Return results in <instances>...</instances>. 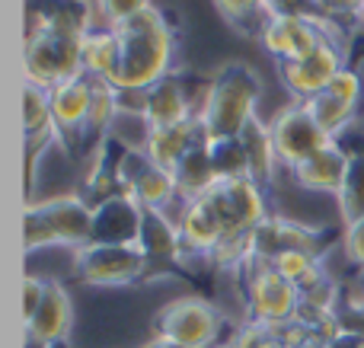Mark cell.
<instances>
[{
    "label": "cell",
    "instance_id": "obj_8",
    "mask_svg": "<svg viewBox=\"0 0 364 348\" xmlns=\"http://www.w3.org/2000/svg\"><path fill=\"white\" fill-rule=\"evenodd\" d=\"M272 141H275L278 166L284 170H297L301 163H307L314 153H320L323 147L336 144L326 131L320 128V121L310 115V109L304 102H291L288 109L272 119Z\"/></svg>",
    "mask_w": 364,
    "mask_h": 348
},
{
    "label": "cell",
    "instance_id": "obj_30",
    "mask_svg": "<svg viewBox=\"0 0 364 348\" xmlns=\"http://www.w3.org/2000/svg\"><path fill=\"white\" fill-rule=\"evenodd\" d=\"M208 151H211V160L218 166L220 179H243L250 176V163H246V151L243 141H208Z\"/></svg>",
    "mask_w": 364,
    "mask_h": 348
},
{
    "label": "cell",
    "instance_id": "obj_12",
    "mask_svg": "<svg viewBox=\"0 0 364 348\" xmlns=\"http://www.w3.org/2000/svg\"><path fill=\"white\" fill-rule=\"evenodd\" d=\"M144 227V208L128 192H115L93 205V243L134 246Z\"/></svg>",
    "mask_w": 364,
    "mask_h": 348
},
{
    "label": "cell",
    "instance_id": "obj_3",
    "mask_svg": "<svg viewBox=\"0 0 364 348\" xmlns=\"http://www.w3.org/2000/svg\"><path fill=\"white\" fill-rule=\"evenodd\" d=\"M243 300H246V323L269 326L278 330L282 323L294 320L297 304H301V291L291 285L288 278L275 272L265 259L252 256L243 268Z\"/></svg>",
    "mask_w": 364,
    "mask_h": 348
},
{
    "label": "cell",
    "instance_id": "obj_27",
    "mask_svg": "<svg viewBox=\"0 0 364 348\" xmlns=\"http://www.w3.org/2000/svg\"><path fill=\"white\" fill-rule=\"evenodd\" d=\"M336 198H339V214H342V221H346V227L364 217V147L348 153L346 183H342Z\"/></svg>",
    "mask_w": 364,
    "mask_h": 348
},
{
    "label": "cell",
    "instance_id": "obj_14",
    "mask_svg": "<svg viewBox=\"0 0 364 348\" xmlns=\"http://www.w3.org/2000/svg\"><path fill=\"white\" fill-rule=\"evenodd\" d=\"M70 323H74V307H70L68 291H64V285H58V281H48L42 307H38V313L26 323V339L36 348H55L68 339Z\"/></svg>",
    "mask_w": 364,
    "mask_h": 348
},
{
    "label": "cell",
    "instance_id": "obj_26",
    "mask_svg": "<svg viewBox=\"0 0 364 348\" xmlns=\"http://www.w3.org/2000/svg\"><path fill=\"white\" fill-rule=\"evenodd\" d=\"M269 266L275 268L282 278H288L301 294L314 291L316 285L326 281V268H323L320 256L310 253V249H284L275 259H269Z\"/></svg>",
    "mask_w": 364,
    "mask_h": 348
},
{
    "label": "cell",
    "instance_id": "obj_10",
    "mask_svg": "<svg viewBox=\"0 0 364 348\" xmlns=\"http://www.w3.org/2000/svg\"><path fill=\"white\" fill-rule=\"evenodd\" d=\"M29 205L48 224L58 246H68L77 253V249L93 243V205H87L80 195H51L45 202Z\"/></svg>",
    "mask_w": 364,
    "mask_h": 348
},
{
    "label": "cell",
    "instance_id": "obj_38",
    "mask_svg": "<svg viewBox=\"0 0 364 348\" xmlns=\"http://www.w3.org/2000/svg\"><path fill=\"white\" fill-rule=\"evenodd\" d=\"M147 348H186V345H176V342H166V339H154Z\"/></svg>",
    "mask_w": 364,
    "mask_h": 348
},
{
    "label": "cell",
    "instance_id": "obj_13",
    "mask_svg": "<svg viewBox=\"0 0 364 348\" xmlns=\"http://www.w3.org/2000/svg\"><path fill=\"white\" fill-rule=\"evenodd\" d=\"M176 227H179V240H182V253H192V256H211L214 249L224 243L227 230L220 224L218 211L208 205V198H188V202H179V217H176ZM179 253V256H182Z\"/></svg>",
    "mask_w": 364,
    "mask_h": 348
},
{
    "label": "cell",
    "instance_id": "obj_6",
    "mask_svg": "<svg viewBox=\"0 0 364 348\" xmlns=\"http://www.w3.org/2000/svg\"><path fill=\"white\" fill-rule=\"evenodd\" d=\"M151 259L141 246H112V243H90L74 253V278L93 288H122L138 281L147 272Z\"/></svg>",
    "mask_w": 364,
    "mask_h": 348
},
{
    "label": "cell",
    "instance_id": "obj_29",
    "mask_svg": "<svg viewBox=\"0 0 364 348\" xmlns=\"http://www.w3.org/2000/svg\"><path fill=\"white\" fill-rule=\"evenodd\" d=\"M214 6L220 10V16L243 36H259L265 23L262 0H214Z\"/></svg>",
    "mask_w": 364,
    "mask_h": 348
},
{
    "label": "cell",
    "instance_id": "obj_33",
    "mask_svg": "<svg viewBox=\"0 0 364 348\" xmlns=\"http://www.w3.org/2000/svg\"><path fill=\"white\" fill-rule=\"evenodd\" d=\"M326 93H333L336 99H342V102H348V106L358 109V106H361V99H364V80H361L358 70L342 67L339 74L333 77V83L326 87Z\"/></svg>",
    "mask_w": 364,
    "mask_h": 348
},
{
    "label": "cell",
    "instance_id": "obj_20",
    "mask_svg": "<svg viewBox=\"0 0 364 348\" xmlns=\"http://www.w3.org/2000/svg\"><path fill=\"white\" fill-rule=\"evenodd\" d=\"M122 112V89L112 80H93V102L87 115V131H83L80 151H96L112 131V121Z\"/></svg>",
    "mask_w": 364,
    "mask_h": 348
},
{
    "label": "cell",
    "instance_id": "obj_32",
    "mask_svg": "<svg viewBox=\"0 0 364 348\" xmlns=\"http://www.w3.org/2000/svg\"><path fill=\"white\" fill-rule=\"evenodd\" d=\"M93 6H96V19H100V26L115 29V26H122L125 19L138 16L141 10L154 6V0H93Z\"/></svg>",
    "mask_w": 364,
    "mask_h": 348
},
{
    "label": "cell",
    "instance_id": "obj_22",
    "mask_svg": "<svg viewBox=\"0 0 364 348\" xmlns=\"http://www.w3.org/2000/svg\"><path fill=\"white\" fill-rule=\"evenodd\" d=\"M173 176H176L182 202L205 195V192L211 189L214 183H218L220 176H218V166H214V160H211V151H208V141L195 144L192 151H188L186 157L179 160V166L173 170Z\"/></svg>",
    "mask_w": 364,
    "mask_h": 348
},
{
    "label": "cell",
    "instance_id": "obj_9",
    "mask_svg": "<svg viewBox=\"0 0 364 348\" xmlns=\"http://www.w3.org/2000/svg\"><path fill=\"white\" fill-rule=\"evenodd\" d=\"M346 42H323L316 51H310L307 58L297 61H282L278 64V77H282L284 89L294 96V102H310L314 96L326 93V87L333 83V77L339 74L346 64Z\"/></svg>",
    "mask_w": 364,
    "mask_h": 348
},
{
    "label": "cell",
    "instance_id": "obj_7",
    "mask_svg": "<svg viewBox=\"0 0 364 348\" xmlns=\"http://www.w3.org/2000/svg\"><path fill=\"white\" fill-rule=\"evenodd\" d=\"M259 45L275 58L278 64L282 61H297V58H307L310 51H316L323 42H346V32L336 19H265L262 29H259Z\"/></svg>",
    "mask_w": 364,
    "mask_h": 348
},
{
    "label": "cell",
    "instance_id": "obj_35",
    "mask_svg": "<svg viewBox=\"0 0 364 348\" xmlns=\"http://www.w3.org/2000/svg\"><path fill=\"white\" fill-rule=\"evenodd\" d=\"M342 253H346V259L352 266L364 268V217L346 227V234H342Z\"/></svg>",
    "mask_w": 364,
    "mask_h": 348
},
{
    "label": "cell",
    "instance_id": "obj_18",
    "mask_svg": "<svg viewBox=\"0 0 364 348\" xmlns=\"http://www.w3.org/2000/svg\"><path fill=\"white\" fill-rule=\"evenodd\" d=\"M346 170H348V153L336 141V144L323 147L320 153H314L307 163L291 170V176L307 192H333V195H339L342 183H346Z\"/></svg>",
    "mask_w": 364,
    "mask_h": 348
},
{
    "label": "cell",
    "instance_id": "obj_39",
    "mask_svg": "<svg viewBox=\"0 0 364 348\" xmlns=\"http://www.w3.org/2000/svg\"><path fill=\"white\" fill-rule=\"evenodd\" d=\"M304 348H329V345H323V342H316V339H310V342L304 345Z\"/></svg>",
    "mask_w": 364,
    "mask_h": 348
},
{
    "label": "cell",
    "instance_id": "obj_23",
    "mask_svg": "<svg viewBox=\"0 0 364 348\" xmlns=\"http://www.w3.org/2000/svg\"><path fill=\"white\" fill-rule=\"evenodd\" d=\"M128 195H132L144 211H164V214L176 202H182L173 170H164V166H157V163H151L144 173H141L138 183L132 185Z\"/></svg>",
    "mask_w": 364,
    "mask_h": 348
},
{
    "label": "cell",
    "instance_id": "obj_16",
    "mask_svg": "<svg viewBox=\"0 0 364 348\" xmlns=\"http://www.w3.org/2000/svg\"><path fill=\"white\" fill-rule=\"evenodd\" d=\"M284 249H310L316 253V230L291 221L282 214H269L256 230H252V253L259 259H275Z\"/></svg>",
    "mask_w": 364,
    "mask_h": 348
},
{
    "label": "cell",
    "instance_id": "obj_1",
    "mask_svg": "<svg viewBox=\"0 0 364 348\" xmlns=\"http://www.w3.org/2000/svg\"><path fill=\"white\" fill-rule=\"evenodd\" d=\"M122 42V58L115 67L112 83L122 93H144L157 80L173 74V58H176V29L164 10L147 6L138 16L115 26Z\"/></svg>",
    "mask_w": 364,
    "mask_h": 348
},
{
    "label": "cell",
    "instance_id": "obj_36",
    "mask_svg": "<svg viewBox=\"0 0 364 348\" xmlns=\"http://www.w3.org/2000/svg\"><path fill=\"white\" fill-rule=\"evenodd\" d=\"M45 291H48V281L38 278V275H29V278L23 281V320L26 323L38 313V307H42V300H45Z\"/></svg>",
    "mask_w": 364,
    "mask_h": 348
},
{
    "label": "cell",
    "instance_id": "obj_19",
    "mask_svg": "<svg viewBox=\"0 0 364 348\" xmlns=\"http://www.w3.org/2000/svg\"><path fill=\"white\" fill-rule=\"evenodd\" d=\"M205 138V128H201L198 115L188 121H182V125H173V128H154L151 131V141H147V157H151V163L164 166V170H176L179 160L186 157L188 151H192L195 144H201Z\"/></svg>",
    "mask_w": 364,
    "mask_h": 348
},
{
    "label": "cell",
    "instance_id": "obj_34",
    "mask_svg": "<svg viewBox=\"0 0 364 348\" xmlns=\"http://www.w3.org/2000/svg\"><path fill=\"white\" fill-rule=\"evenodd\" d=\"M227 348H282V342H278L275 330H269V326L243 323L237 332H233V339Z\"/></svg>",
    "mask_w": 364,
    "mask_h": 348
},
{
    "label": "cell",
    "instance_id": "obj_5",
    "mask_svg": "<svg viewBox=\"0 0 364 348\" xmlns=\"http://www.w3.org/2000/svg\"><path fill=\"white\" fill-rule=\"evenodd\" d=\"M201 198H208V205L218 211L227 236H250L252 230L272 214L269 202H265V185H259L256 179H250V176L218 179Z\"/></svg>",
    "mask_w": 364,
    "mask_h": 348
},
{
    "label": "cell",
    "instance_id": "obj_28",
    "mask_svg": "<svg viewBox=\"0 0 364 348\" xmlns=\"http://www.w3.org/2000/svg\"><path fill=\"white\" fill-rule=\"evenodd\" d=\"M304 106L310 109V115L320 121V128L333 141L339 138L342 131H348L352 121H355V115H358V109L348 106V102H342V99H336L333 93H320V96H314L310 102H304Z\"/></svg>",
    "mask_w": 364,
    "mask_h": 348
},
{
    "label": "cell",
    "instance_id": "obj_4",
    "mask_svg": "<svg viewBox=\"0 0 364 348\" xmlns=\"http://www.w3.org/2000/svg\"><path fill=\"white\" fill-rule=\"evenodd\" d=\"M227 320L211 300L179 298L154 317V339H166L186 348H211L224 332Z\"/></svg>",
    "mask_w": 364,
    "mask_h": 348
},
{
    "label": "cell",
    "instance_id": "obj_41",
    "mask_svg": "<svg viewBox=\"0 0 364 348\" xmlns=\"http://www.w3.org/2000/svg\"><path fill=\"white\" fill-rule=\"evenodd\" d=\"M358 4H361V6H364V0H358Z\"/></svg>",
    "mask_w": 364,
    "mask_h": 348
},
{
    "label": "cell",
    "instance_id": "obj_2",
    "mask_svg": "<svg viewBox=\"0 0 364 348\" xmlns=\"http://www.w3.org/2000/svg\"><path fill=\"white\" fill-rule=\"evenodd\" d=\"M262 99V77L246 61H230L211 77L205 99L198 106V121L208 141H237L256 119Z\"/></svg>",
    "mask_w": 364,
    "mask_h": 348
},
{
    "label": "cell",
    "instance_id": "obj_11",
    "mask_svg": "<svg viewBox=\"0 0 364 348\" xmlns=\"http://www.w3.org/2000/svg\"><path fill=\"white\" fill-rule=\"evenodd\" d=\"M90 102H93V77L80 74L70 80L51 87V112H55V125L61 134V144L70 153L83 147V131H87V115Z\"/></svg>",
    "mask_w": 364,
    "mask_h": 348
},
{
    "label": "cell",
    "instance_id": "obj_40",
    "mask_svg": "<svg viewBox=\"0 0 364 348\" xmlns=\"http://www.w3.org/2000/svg\"><path fill=\"white\" fill-rule=\"evenodd\" d=\"M358 26H361V29H364V6H361V10H358Z\"/></svg>",
    "mask_w": 364,
    "mask_h": 348
},
{
    "label": "cell",
    "instance_id": "obj_15",
    "mask_svg": "<svg viewBox=\"0 0 364 348\" xmlns=\"http://www.w3.org/2000/svg\"><path fill=\"white\" fill-rule=\"evenodd\" d=\"M144 115L151 121V128H173V125L195 119L198 106H192L182 77L170 74L154 83L151 89H144Z\"/></svg>",
    "mask_w": 364,
    "mask_h": 348
},
{
    "label": "cell",
    "instance_id": "obj_21",
    "mask_svg": "<svg viewBox=\"0 0 364 348\" xmlns=\"http://www.w3.org/2000/svg\"><path fill=\"white\" fill-rule=\"evenodd\" d=\"M122 58L119 32L109 26H93L83 38V74L93 80H112Z\"/></svg>",
    "mask_w": 364,
    "mask_h": 348
},
{
    "label": "cell",
    "instance_id": "obj_24",
    "mask_svg": "<svg viewBox=\"0 0 364 348\" xmlns=\"http://www.w3.org/2000/svg\"><path fill=\"white\" fill-rule=\"evenodd\" d=\"M246 151V163H250V179H256L259 185H269L272 176L278 170V153H275V141H272V128L259 121V115L246 125V131L240 134Z\"/></svg>",
    "mask_w": 364,
    "mask_h": 348
},
{
    "label": "cell",
    "instance_id": "obj_17",
    "mask_svg": "<svg viewBox=\"0 0 364 348\" xmlns=\"http://www.w3.org/2000/svg\"><path fill=\"white\" fill-rule=\"evenodd\" d=\"M23 128H26V144H29V157L48 144H61V134L55 125V112H51V89L38 87V83L26 80L23 89ZM64 147V144H61Z\"/></svg>",
    "mask_w": 364,
    "mask_h": 348
},
{
    "label": "cell",
    "instance_id": "obj_37",
    "mask_svg": "<svg viewBox=\"0 0 364 348\" xmlns=\"http://www.w3.org/2000/svg\"><path fill=\"white\" fill-rule=\"evenodd\" d=\"M275 336L282 342V348H304L314 339V330L307 323H301V320H288V323H282L275 330Z\"/></svg>",
    "mask_w": 364,
    "mask_h": 348
},
{
    "label": "cell",
    "instance_id": "obj_31",
    "mask_svg": "<svg viewBox=\"0 0 364 348\" xmlns=\"http://www.w3.org/2000/svg\"><path fill=\"white\" fill-rule=\"evenodd\" d=\"M262 10H265V19H316V23H323V19H329L326 13H323L320 0H262Z\"/></svg>",
    "mask_w": 364,
    "mask_h": 348
},
{
    "label": "cell",
    "instance_id": "obj_25",
    "mask_svg": "<svg viewBox=\"0 0 364 348\" xmlns=\"http://www.w3.org/2000/svg\"><path fill=\"white\" fill-rule=\"evenodd\" d=\"M141 253L147 259H179L182 253V240H179V227L170 214L164 211H144V227H141V240H138Z\"/></svg>",
    "mask_w": 364,
    "mask_h": 348
}]
</instances>
